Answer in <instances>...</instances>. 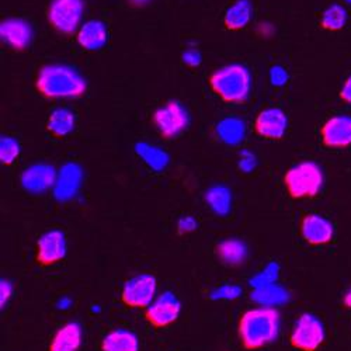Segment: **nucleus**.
Wrapping results in <instances>:
<instances>
[{
    "mask_svg": "<svg viewBox=\"0 0 351 351\" xmlns=\"http://www.w3.org/2000/svg\"><path fill=\"white\" fill-rule=\"evenodd\" d=\"M252 3L249 0H238L225 13V25L229 30H242L252 19Z\"/></svg>",
    "mask_w": 351,
    "mask_h": 351,
    "instance_id": "obj_22",
    "label": "nucleus"
},
{
    "mask_svg": "<svg viewBox=\"0 0 351 351\" xmlns=\"http://www.w3.org/2000/svg\"><path fill=\"white\" fill-rule=\"evenodd\" d=\"M148 2H149V0H131V3H132V5H136V6L146 5Z\"/></svg>",
    "mask_w": 351,
    "mask_h": 351,
    "instance_id": "obj_38",
    "label": "nucleus"
},
{
    "mask_svg": "<svg viewBox=\"0 0 351 351\" xmlns=\"http://www.w3.org/2000/svg\"><path fill=\"white\" fill-rule=\"evenodd\" d=\"M280 332V313L276 308L258 306L246 311L238 325L242 346L257 350L273 343Z\"/></svg>",
    "mask_w": 351,
    "mask_h": 351,
    "instance_id": "obj_1",
    "label": "nucleus"
},
{
    "mask_svg": "<svg viewBox=\"0 0 351 351\" xmlns=\"http://www.w3.org/2000/svg\"><path fill=\"white\" fill-rule=\"evenodd\" d=\"M289 341L298 350L315 351L325 341L324 325L316 316L304 313L300 316L294 329H292Z\"/></svg>",
    "mask_w": 351,
    "mask_h": 351,
    "instance_id": "obj_6",
    "label": "nucleus"
},
{
    "mask_svg": "<svg viewBox=\"0 0 351 351\" xmlns=\"http://www.w3.org/2000/svg\"><path fill=\"white\" fill-rule=\"evenodd\" d=\"M36 86L37 90L48 99H76L87 89L82 75L66 65L43 66L38 72Z\"/></svg>",
    "mask_w": 351,
    "mask_h": 351,
    "instance_id": "obj_2",
    "label": "nucleus"
},
{
    "mask_svg": "<svg viewBox=\"0 0 351 351\" xmlns=\"http://www.w3.org/2000/svg\"><path fill=\"white\" fill-rule=\"evenodd\" d=\"M56 170L51 165H34L21 174V186L30 193L40 194L55 186Z\"/></svg>",
    "mask_w": 351,
    "mask_h": 351,
    "instance_id": "obj_15",
    "label": "nucleus"
},
{
    "mask_svg": "<svg viewBox=\"0 0 351 351\" xmlns=\"http://www.w3.org/2000/svg\"><path fill=\"white\" fill-rule=\"evenodd\" d=\"M180 301L171 292H165L145 311V317L155 328H166L179 319Z\"/></svg>",
    "mask_w": 351,
    "mask_h": 351,
    "instance_id": "obj_9",
    "label": "nucleus"
},
{
    "mask_svg": "<svg viewBox=\"0 0 351 351\" xmlns=\"http://www.w3.org/2000/svg\"><path fill=\"white\" fill-rule=\"evenodd\" d=\"M324 170L315 162H301L292 166L284 178L285 187L292 198H312L324 187Z\"/></svg>",
    "mask_w": 351,
    "mask_h": 351,
    "instance_id": "obj_4",
    "label": "nucleus"
},
{
    "mask_svg": "<svg viewBox=\"0 0 351 351\" xmlns=\"http://www.w3.org/2000/svg\"><path fill=\"white\" fill-rule=\"evenodd\" d=\"M270 80L274 86H284L288 82V73L282 66H273L270 71Z\"/></svg>",
    "mask_w": 351,
    "mask_h": 351,
    "instance_id": "obj_31",
    "label": "nucleus"
},
{
    "mask_svg": "<svg viewBox=\"0 0 351 351\" xmlns=\"http://www.w3.org/2000/svg\"><path fill=\"white\" fill-rule=\"evenodd\" d=\"M245 123L237 117H228L217 125V134L228 145H239L245 138Z\"/></svg>",
    "mask_w": 351,
    "mask_h": 351,
    "instance_id": "obj_23",
    "label": "nucleus"
},
{
    "mask_svg": "<svg viewBox=\"0 0 351 351\" xmlns=\"http://www.w3.org/2000/svg\"><path fill=\"white\" fill-rule=\"evenodd\" d=\"M344 305L347 308H351V289L344 295Z\"/></svg>",
    "mask_w": 351,
    "mask_h": 351,
    "instance_id": "obj_37",
    "label": "nucleus"
},
{
    "mask_svg": "<svg viewBox=\"0 0 351 351\" xmlns=\"http://www.w3.org/2000/svg\"><path fill=\"white\" fill-rule=\"evenodd\" d=\"M156 287L158 284L154 276H135L124 284L121 300L130 308H148L155 301Z\"/></svg>",
    "mask_w": 351,
    "mask_h": 351,
    "instance_id": "obj_7",
    "label": "nucleus"
},
{
    "mask_svg": "<svg viewBox=\"0 0 351 351\" xmlns=\"http://www.w3.org/2000/svg\"><path fill=\"white\" fill-rule=\"evenodd\" d=\"M347 23V10L341 5L329 6L320 17L322 28L329 32H339Z\"/></svg>",
    "mask_w": 351,
    "mask_h": 351,
    "instance_id": "obj_27",
    "label": "nucleus"
},
{
    "mask_svg": "<svg viewBox=\"0 0 351 351\" xmlns=\"http://www.w3.org/2000/svg\"><path fill=\"white\" fill-rule=\"evenodd\" d=\"M277 277H278V266L274 265V263H271V265H269L265 270L260 271L256 277H253L250 284L254 289L261 288V287H267V285L274 284L277 281Z\"/></svg>",
    "mask_w": 351,
    "mask_h": 351,
    "instance_id": "obj_29",
    "label": "nucleus"
},
{
    "mask_svg": "<svg viewBox=\"0 0 351 351\" xmlns=\"http://www.w3.org/2000/svg\"><path fill=\"white\" fill-rule=\"evenodd\" d=\"M82 344V328L76 322H69L53 335L49 351H77Z\"/></svg>",
    "mask_w": 351,
    "mask_h": 351,
    "instance_id": "obj_18",
    "label": "nucleus"
},
{
    "mask_svg": "<svg viewBox=\"0 0 351 351\" xmlns=\"http://www.w3.org/2000/svg\"><path fill=\"white\" fill-rule=\"evenodd\" d=\"M206 201L210 208L218 215H226L230 211L232 195L229 189H226L225 186L211 187L206 193Z\"/></svg>",
    "mask_w": 351,
    "mask_h": 351,
    "instance_id": "obj_26",
    "label": "nucleus"
},
{
    "mask_svg": "<svg viewBox=\"0 0 351 351\" xmlns=\"http://www.w3.org/2000/svg\"><path fill=\"white\" fill-rule=\"evenodd\" d=\"M322 142L328 148H346L351 145V117L336 115L320 130Z\"/></svg>",
    "mask_w": 351,
    "mask_h": 351,
    "instance_id": "obj_12",
    "label": "nucleus"
},
{
    "mask_svg": "<svg viewBox=\"0 0 351 351\" xmlns=\"http://www.w3.org/2000/svg\"><path fill=\"white\" fill-rule=\"evenodd\" d=\"M218 257L228 266H241L246 260V245L239 239H226L217 246Z\"/></svg>",
    "mask_w": 351,
    "mask_h": 351,
    "instance_id": "obj_20",
    "label": "nucleus"
},
{
    "mask_svg": "<svg viewBox=\"0 0 351 351\" xmlns=\"http://www.w3.org/2000/svg\"><path fill=\"white\" fill-rule=\"evenodd\" d=\"M0 37L13 49L23 51L33 40L32 25L21 19H8L0 24Z\"/></svg>",
    "mask_w": 351,
    "mask_h": 351,
    "instance_id": "obj_16",
    "label": "nucleus"
},
{
    "mask_svg": "<svg viewBox=\"0 0 351 351\" xmlns=\"http://www.w3.org/2000/svg\"><path fill=\"white\" fill-rule=\"evenodd\" d=\"M346 2H347L348 5H351V0H346Z\"/></svg>",
    "mask_w": 351,
    "mask_h": 351,
    "instance_id": "obj_39",
    "label": "nucleus"
},
{
    "mask_svg": "<svg viewBox=\"0 0 351 351\" xmlns=\"http://www.w3.org/2000/svg\"><path fill=\"white\" fill-rule=\"evenodd\" d=\"M288 128V119L280 108H266L258 112L254 130L256 132L267 139H281Z\"/></svg>",
    "mask_w": 351,
    "mask_h": 351,
    "instance_id": "obj_13",
    "label": "nucleus"
},
{
    "mask_svg": "<svg viewBox=\"0 0 351 351\" xmlns=\"http://www.w3.org/2000/svg\"><path fill=\"white\" fill-rule=\"evenodd\" d=\"M183 61L189 66H198L201 64V53L197 49H187L183 53Z\"/></svg>",
    "mask_w": 351,
    "mask_h": 351,
    "instance_id": "obj_33",
    "label": "nucleus"
},
{
    "mask_svg": "<svg viewBox=\"0 0 351 351\" xmlns=\"http://www.w3.org/2000/svg\"><path fill=\"white\" fill-rule=\"evenodd\" d=\"M66 254V239L62 230L52 229L38 239L37 261L43 266H52Z\"/></svg>",
    "mask_w": 351,
    "mask_h": 351,
    "instance_id": "obj_10",
    "label": "nucleus"
},
{
    "mask_svg": "<svg viewBox=\"0 0 351 351\" xmlns=\"http://www.w3.org/2000/svg\"><path fill=\"white\" fill-rule=\"evenodd\" d=\"M340 97L347 104H351V75L343 83V87L340 90Z\"/></svg>",
    "mask_w": 351,
    "mask_h": 351,
    "instance_id": "obj_35",
    "label": "nucleus"
},
{
    "mask_svg": "<svg viewBox=\"0 0 351 351\" xmlns=\"http://www.w3.org/2000/svg\"><path fill=\"white\" fill-rule=\"evenodd\" d=\"M210 84L222 100L243 103L250 93L252 76L246 66L232 64L215 71L210 77Z\"/></svg>",
    "mask_w": 351,
    "mask_h": 351,
    "instance_id": "obj_3",
    "label": "nucleus"
},
{
    "mask_svg": "<svg viewBox=\"0 0 351 351\" xmlns=\"http://www.w3.org/2000/svg\"><path fill=\"white\" fill-rule=\"evenodd\" d=\"M47 127L55 136L62 138L73 131L75 115L66 108H56L51 112Z\"/></svg>",
    "mask_w": 351,
    "mask_h": 351,
    "instance_id": "obj_24",
    "label": "nucleus"
},
{
    "mask_svg": "<svg viewBox=\"0 0 351 351\" xmlns=\"http://www.w3.org/2000/svg\"><path fill=\"white\" fill-rule=\"evenodd\" d=\"M301 235L309 245H325L333 239V223L317 214L304 217L301 222Z\"/></svg>",
    "mask_w": 351,
    "mask_h": 351,
    "instance_id": "obj_14",
    "label": "nucleus"
},
{
    "mask_svg": "<svg viewBox=\"0 0 351 351\" xmlns=\"http://www.w3.org/2000/svg\"><path fill=\"white\" fill-rule=\"evenodd\" d=\"M103 351H138V337L125 329H115L107 333L101 341Z\"/></svg>",
    "mask_w": 351,
    "mask_h": 351,
    "instance_id": "obj_19",
    "label": "nucleus"
},
{
    "mask_svg": "<svg viewBox=\"0 0 351 351\" xmlns=\"http://www.w3.org/2000/svg\"><path fill=\"white\" fill-rule=\"evenodd\" d=\"M288 298H289L288 291L276 284L256 288L250 294V300L253 302L258 304L260 306H269V308L284 304L288 301Z\"/></svg>",
    "mask_w": 351,
    "mask_h": 351,
    "instance_id": "obj_21",
    "label": "nucleus"
},
{
    "mask_svg": "<svg viewBox=\"0 0 351 351\" xmlns=\"http://www.w3.org/2000/svg\"><path fill=\"white\" fill-rule=\"evenodd\" d=\"M20 155V145L10 136H2L0 139V160L3 165H12Z\"/></svg>",
    "mask_w": 351,
    "mask_h": 351,
    "instance_id": "obj_28",
    "label": "nucleus"
},
{
    "mask_svg": "<svg viewBox=\"0 0 351 351\" xmlns=\"http://www.w3.org/2000/svg\"><path fill=\"white\" fill-rule=\"evenodd\" d=\"M254 166H256V158H254V155L250 154V152H247V151L242 152V154H241V160H239V167H241L243 171L249 173V171H252V170L254 169Z\"/></svg>",
    "mask_w": 351,
    "mask_h": 351,
    "instance_id": "obj_32",
    "label": "nucleus"
},
{
    "mask_svg": "<svg viewBox=\"0 0 351 351\" xmlns=\"http://www.w3.org/2000/svg\"><path fill=\"white\" fill-rule=\"evenodd\" d=\"M154 124L165 138H174L189 125V112L179 101H167L154 112Z\"/></svg>",
    "mask_w": 351,
    "mask_h": 351,
    "instance_id": "obj_8",
    "label": "nucleus"
},
{
    "mask_svg": "<svg viewBox=\"0 0 351 351\" xmlns=\"http://www.w3.org/2000/svg\"><path fill=\"white\" fill-rule=\"evenodd\" d=\"M84 12L83 0H52L48 9L51 25L64 34H73Z\"/></svg>",
    "mask_w": 351,
    "mask_h": 351,
    "instance_id": "obj_5",
    "label": "nucleus"
},
{
    "mask_svg": "<svg viewBox=\"0 0 351 351\" xmlns=\"http://www.w3.org/2000/svg\"><path fill=\"white\" fill-rule=\"evenodd\" d=\"M179 232L180 233H189L193 232L197 228V222L193 217H184L179 221Z\"/></svg>",
    "mask_w": 351,
    "mask_h": 351,
    "instance_id": "obj_34",
    "label": "nucleus"
},
{
    "mask_svg": "<svg viewBox=\"0 0 351 351\" xmlns=\"http://www.w3.org/2000/svg\"><path fill=\"white\" fill-rule=\"evenodd\" d=\"M241 294V288L235 285H225L219 288L218 291L214 292V298H225V300H233L239 297Z\"/></svg>",
    "mask_w": 351,
    "mask_h": 351,
    "instance_id": "obj_30",
    "label": "nucleus"
},
{
    "mask_svg": "<svg viewBox=\"0 0 351 351\" xmlns=\"http://www.w3.org/2000/svg\"><path fill=\"white\" fill-rule=\"evenodd\" d=\"M0 294H2V297H0V304L5 306V304L9 301L12 295V284L9 281H2V285H0Z\"/></svg>",
    "mask_w": 351,
    "mask_h": 351,
    "instance_id": "obj_36",
    "label": "nucleus"
},
{
    "mask_svg": "<svg viewBox=\"0 0 351 351\" xmlns=\"http://www.w3.org/2000/svg\"><path fill=\"white\" fill-rule=\"evenodd\" d=\"M135 152L139 158L143 159L146 165L156 171L163 170L169 163V155L160 148H158V146H152L149 143H136Z\"/></svg>",
    "mask_w": 351,
    "mask_h": 351,
    "instance_id": "obj_25",
    "label": "nucleus"
},
{
    "mask_svg": "<svg viewBox=\"0 0 351 351\" xmlns=\"http://www.w3.org/2000/svg\"><path fill=\"white\" fill-rule=\"evenodd\" d=\"M76 38L82 48L87 51H97L107 43V27L100 20H89L79 28Z\"/></svg>",
    "mask_w": 351,
    "mask_h": 351,
    "instance_id": "obj_17",
    "label": "nucleus"
},
{
    "mask_svg": "<svg viewBox=\"0 0 351 351\" xmlns=\"http://www.w3.org/2000/svg\"><path fill=\"white\" fill-rule=\"evenodd\" d=\"M82 180H83V170L79 165L76 163L64 165L56 176V182L53 186V197L61 202L72 199L77 194L82 186Z\"/></svg>",
    "mask_w": 351,
    "mask_h": 351,
    "instance_id": "obj_11",
    "label": "nucleus"
}]
</instances>
